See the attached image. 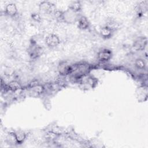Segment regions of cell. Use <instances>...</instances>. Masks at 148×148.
Masks as SVG:
<instances>
[{
  "label": "cell",
  "mask_w": 148,
  "mask_h": 148,
  "mask_svg": "<svg viewBox=\"0 0 148 148\" xmlns=\"http://www.w3.org/2000/svg\"><path fill=\"white\" fill-rule=\"evenodd\" d=\"M42 49L39 46L32 45V46L29 49V55L32 58H35L40 56L42 53Z\"/></svg>",
  "instance_id": "6"
},
{
  "label": "cell",
  "mask_w": 148,
  "mask_h": 148,
  "mask_svg": "<svg viewBox=\"0 0 148 148\" xmlns=\"http://www.w3.org/2000/svg\"><path fill=\"white\" fill-rule=\"evenodd\" d=\"M31 18L35 21L39 22L41 20L40 16L38 13H33L31 14Z\"/></svg>",
  "instance_id": "14"
},
{
  "label": "cell",
  "mask_w": 148,
  "mask_h": 148,
  "mask_svg": "<svg viewBox=\"0 0 148 148\" xmlns=\"http://www.w3.org/2000/svg\"><path fill=\"white\" fill-rule=\"evenodd\" d=\"M100 34L102 38L108 39L112 36L113 34V29L109 27L108 25H105L101 28L100 30Z\"/></svg>",
  "instance_id": "7"
},
{
  "label": "cell",
  "mask_w": 148,
  "mask_h": 148,
  "mask_svg": "<svg viewBox=\"0 0 148 148\" xmlns=\"http://www.w3.org/2000/svg\"><path fill=\"white\" fill-rule=\"evenodd\" d=\"M73 71V69L72 68V66L66 64V63H64L62 64H61L60 67L59 68L60 73L61 75H63L69 74Z\"/></svg>",
  "instance_id": "9"
},
{
  "label": "cell",
  "mask_w": 148,
  "mask_h": 148,
  "mask_svg": "<svg viewBox=\"0 0 148 148\" xmlns=\"http://www.w3.org/2000/svg\"><path fill=\"white\" fill-rule=\"evenodd\" d=\"M51 8H52V4L49 2H46V1L42 2L39 5L40 10L45 12H50Z\"/></svg>",
  "instance_id": "11"
},
{
  "label": "cell",
  "mask_w": 148,
  "mask_h": 148,
  "mask_svg": "<svg viewBox=\"0 0 148 148\" xmlns=\"http://www.w3.org/2000/svg\"><path fill=\"white\" fill-rule=\"evenodd\" d=\"M8 88L11 91H15L19 90L21 88V86L18 82L16 80H13L9 83L8 85Z\"/></svg>",
  "instance_id": "12"
},
{
  "label": "cell",
  "mask_w": 148,
  "mask_h": 148,
  "mask_svg": "<svg viewBox=\"0 0 148 148\" xmlns=\"http://www.w3.org/2000/svg\"><path fill=\"white\" fill-rule=\"evenodd\" d=\"M89 22L85 16H80L77 20V27L80 29H86L89 27Z\"/></svg>",
  "instance_id": "5"
},
{
  "label": "cell",
  "mask_w": 148,
  "mask_h": 148,
  "mask_svg": "<svg viewBox=\"0 0 148 148\" xmlns=\"http://www.w3.org/2000/svg\"><path fill=\"white\" fill-rule=\"evenodd\" d=\"M147 38L145 37H140L136 39L133 45V48L137 51L142 50L147 45Z\"/></svg>",
  "instance_id": "3"
},
{
  "label": "cell",
  "mask_w": 148,
  "mask_h": 148,
  "mask_svg": "<svg viewBox=\"0 0 148 148\" xmlns=\"http://www.w3.org/2000/svg\"><path fill=\"white\" fill-rule=\"evenodd\" d=\"M13 134L17 143H22L25 139L26 134L23 131H17L16 132H14Z\"/></svg>",
  "instance_id": "8"
},
{
  "label": "cell",
  "mask_w": 148,
  "mask_h": 148,
  "mask_svg": "<svg viewBox=\"0 0 148 148\" xmlns=\"http://www.w3.org/2000/svg\"><path fill=\"white\" fill-rule=\"evenodd\" d=\"M69 9L73 12H78L82 9V5L79 1H73L69 5Z\"/></svg>",
  "instance_id": "10"
},
{
  "label": "cell",
  "mask_w": 148,
  "mask_h": 148,
  "mask_svg": "<svg viewBox=\"0 0 148 148\" xmlns=\"http://www.w3.org/2000/svg\"><path fill=\"white\" fill-rule=\"evenodd\" d=\"M135 65L138 69H143L145 68V67L146 66V64L143 59L138 58L136 60V61L135 62Z\"/></svg>",
  "instance_id": "13"
},
{
  "label": "cell",
  "mask_w": 148,
  "mask_h": 148,
  "mask_svg": "<svg viewBox=\"0 0 148 148\" xmlns=\"http://www.w3.org/2000/svg\"><path fill=\"white\" fill-rule=\"evenodd\" d=\"M45 42L47 46L50 47H54L60 43V39L57 35L51 34L46 38Z\"/></svg>",
  "instance_id": "1"
},
{
  "label": "cell",
  "mask_w": 148,
  "mask_h": 148,
  "mask_svg": "<svg viewBox=\"0 0 148 148\" xmlns=\"http://www.w3.org/2000/svg\"><path fill=\"white\" fill-rule=\"evenodd\" d=\"M5 12L10 17H14L17 15L18 12L17 8L14 3H9L6 6Z\"/></svg>",
  "instance_id": "4"
},
{
  "label": "cell",
  "mask_w": 148,
  "mask_h": 148,
  "mask_svg": "<svg viewBox=\"0 0 148 148\" xmlns=\"http://www.w3.org/2000/svg\"><path fill=\"white\" fill-rule=\"evenodd\" d=\"M112 57V53L110 50L103 49L98 53V59L101 62L108 61Z\"/></svg>",
  "instance_id": "2"
}]
</instances>
